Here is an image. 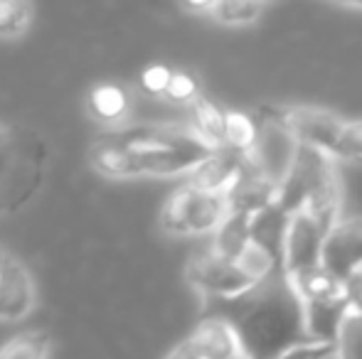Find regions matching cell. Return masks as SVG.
Masks as SVG:
<instances>
[{
    "label": "cell",
    "mask_w": 362,
    "mask_h": 359,
    "mask_svg": "<svg viewBox=\"0 0 362 359\" xmlns=\"http://www.w3.org/2000/svg\"><path fill=\"white\" fill-rule=\"evenodd\" d=\"M47 163L49 148L37 130L0 118V221L40 195Z\"/></svg>",
    "instance_id": "7a4b0ae2"
},
{
    "label": "cell",
    "mask_w": 362,
    "mask_h": 359,
    "mask_svg": "<svg viewBox=\"0 0 362 359\" xmlns=\"http://www.w3.org/2000/svg\"><path fill=\"white\" fill-rule=\"evenodd\" d=\"M252 217L244 212H229V217L222 221V226L215 231L212 251L227 261H237L244 256V251L252 246Z\"/></svg>",
    "instance_id": "e0dca14e"
},
{
    "label": "cell",
    "mask_w": 362,
    "mask_h": 359,
    "mask_svg": "<svg viewBox=\"0 0 362 359\" xmlns=\"http://www.w3.org/2000/svg\"><path fill=\"white\" fill-rule=\"evenodd\" d=\"M343 293L345 300L350 305V312L362 315V271H358L355 276H350L348 281H343Z\"/></svg>",
    "instance_id": "f546056e"
},
{
    "label": "cell",
    "mask_w": 362,
    "mask_h": 359,
    "mask_svg": "<svg viewBox=\"0 0 362 359\" xmlns=\"http://www.w3.org/2000/svg\"><path fill=\"white\" fill-rule=\"evenodd\" d=\"M264 10L267 5L254 3V0H217L210 18L227 28H247L262 18Z\"/></svg>",
    "instance_id": "7402d4cb"
},
{
    "label": "cell",
    "mask_w": 362,
    "mask_h": 359,
    "mask_svg": "<svg viewBox=\"0 0 362 359\" xmlns=\"http://www.w3.org/2000/svg\"><path fill=\"white\" fill-rule=\"evenodd\" d=\"M343 8H353V10H362V5H343Z\"/></svg>",
    "instance_id": "836d02e7"
},
{
    "label": "cell",
    "mask_w": 362,
    "mask_h": 359,
    "mask_svg": "<svg viewBox=\"0 0 362 359\" xmlns=\"http://www.w3.org/2000/svg\"><path fill=\"white\" fill-rule=\"evenodd\" d=\"M190 126L202 143L212 150L224 148V126H227V111H222L212 99L200 96L190 104Z\"/></svg>",
    "instance_id": "d6986e66"
},
{
    "label": "cell",
    "mask_w": 362,
    "mask_h": 359,
    "mask_svg": "<svg viewBox=\"0 0 362 359\" xmlns=\"http://www.w3.org/2000/svg\"><path fill=\"white\" fill-rule=\"evenodd\" d=\"M323 269L340 283L362 271V217H345L328 231L323 244Z\"/></svg>",
    "instance_id": "ba28073f"
},
{
    "label": "cell",
    "mask_w": 362,
    "mask_h": 359,
    "mask_svg": "<svg viewBox=\"0 0 362 359\" xmlns=\"http://www.w3.org/2000/svg\"><path fill=\"white\" fill-rule=\"evenodd\" d=\"M173 79V69H168L165 64H151L141 72V89L146 91L148 96H165L168 87H170Z\"/></svg>",
    "instance_id": "83f0119b"
},
{
    "label": "cell",
    "mask_w": 362,
    "mask_h": 359,
    "mask_svg": "<svg viewBox=\"0 0 362 359\" xmlns=\"http://www.w3.org/2000/svg\"><path fill=\"white\" fill-rule=\"evenodd\" d=\"M305 312V335L308 342H325V345H335L343 327L345 317L350 315V305L345 300V293L333 298H323V300H308L303 303Z\"/></svg>",
    "instance_id": "9a60e30c"
},
{
    "label": "cell",
    "mask_w": 362,
    "mask_h": 359,
    "mask_svg": "<svg viewBox=\"0 0 362 359\" xmlns=\"http://www.w3.org/2000/svg\"><path fill=\"white\" fill-rule=\"evenodd\" d=\"M35 8L23 0H0V37L15 39L30 30Z\"/></svg>",
    "instance_id": "603a6c76"
},
{
    "label": "cell",
    "mask_w": 362,
    "mask_h": 359,
    "mask_svg": "<svg viewBox=\"0 0 362 359\" xmlns=\"http://www.w3.org/2000/svg\"><path fill=\"white\" fill-rule=\"evenodd\" d=\"M185 278L205 300H234L259 286L237 261L222 259L212 249L187 261Z\"/></svg>",
    "instance_id": "8992f818"
},
{
    "label": "cell",
    "mask_w": 362,
    "mask_h": 359,
    "mask_svg": "<svg viewBox=\"0 0 362 359\" xmlns=\"http://www.w3.org/2000/svg\"><path fill=\"white\" fill-rule=\"evenodd\" d=\"M165 359H200L195 355V350L190 347V342H180V345L175 347V350H170V355H168Z\"/></svg>",
    "instance_id": "4dcf8cb0"
},
{
    "label": "cell",
    "mask_w": 362,
    "mask_h": 359,
    "mask_svg": "<svg viewBox=\"0 0 362 359\" xmlns=\"http://www.w3.org/2000/svg\"><path fill=\"white\" fill-rule=\"evenodd\" d=\"M279 205L288 214L305 209L325 231L333 229L343 209V185L333 155L298 145L293 165L279 187Z\"/></svg>",
    "instance_id": "3957f363"
},
{
    "label": "cell",
    "mask_w": 362,
    "mask_h": 359,
    "mask_svg": "<svg viewBox=\"0 0 362 359\" xmlns=\"http://www.w3.org/2000/svg\"><path fill=\"white\" fill-rule=\"evenodd\" d=\"M259 116L281 126L298 145L323 150L328 155L335 153L340 133L345 128V118L315 106H264Z\"/></svg>",
    "instance_id": "5b68a950"
},
{
    "label": "cell",
    "mask_w": 362,
    "mask_h": 359,
    "mask_svg": "<svg viewBox=\"0 0 362 359\" xmlns=\"http://www.w3.org/2000/svg\"><path fill=\"white\" fill-rule=\"evenodd\" d=\"M335 160H362V118L345 121L340 133L338 148L333 153Z\"/></svg>",
    "instance_id": "484cf974"
},
{
    "label": "cell",
    "mask_w": 362,
    "mask_h": 359,
    "mask_svg": "<svg viewBox=\"0 0 362 359\" xmlns=\"http://www.w3.org/2000/svg\"><path fill=\"white\" fill-rule=\"evenodd\" d=\"M244 160L247 155L237 153L232 148H222L215 150L210 158H205L190 175H187L185 185L195 187L200 192H207V195H224L232 190V185L237 182L239 173L244 168Z\"/></svg>",
    "instance_id": "8fae6325"
},
{
    "label": "cell",
    "mask_w": 362,
    "mask_h": 359,
    "mask_svg": "<svg viewBox=\"0 0 362 359\" xmlns=\"http://www.w3.org/2000/svg\"><path fill=\"white\" fill-rule=\"evenodd\" d=\"M212 8H215V3H182V10L185 13H195V15H200V13H205V15H210L212 13Z\"/></svg>",
    "instance_id": "1f68e13d"
},
{
    "label": "cell",
    "mask_w": 362,
    "mask_h": 359,
    "mask_svg": "<svg viewBox=\"0 0 362 359\" xmlns=\"http://www.w3.org/2000/svg\"><path fill=\"white\" fill-rule=\"evenodd\" d=\"M200 84L192 74L187 72H173L170 87H168L165 99L175 101V104H192V101L200 99Z\"/></svg>",
    "instance_id": "4316f807"
},
{
    "label": "cell",
    "mask_w": 362,
    "mask_h": 359,
    "mask_svg": "<svg viewBox=\"0 0 362 359\" xmlns=\"http://www.w3.org/2000/svg\"><path fill=\"white\" fill-rule=\"evenodd\" d=\"M190 347L195 350V355L200 359H239L242 355V345L239 337L234 332V327L229 325L224 317L217 315H205L197 327L192 330V335L187 337Z\"/></svg>",
    "instance_id": "4fadbf2b"
},
{
    "label": "cell",
    "mask_w": 362,
    "mask_h": 359,
    "mask_svg": "<svg viewBox=\"0 0 362 359\" xmlns=\"http://www.w3.org/2000/svg\"><path fill=\"white\" fill-rule=\"evenodd\" d=\"M259 118L242 111H227V126H224V148H232L242 155H249L259 140Z\"/></svg>",
    "instance_id": "44dd1931"
},
{
    "label": "cell",
    "mask_w": 362,
    "mask_h": 359,
    "mask_svg": "<svg viewBox=\"0 0 362 359\" xmlns=\"http://www.w3.org/2000/svg\"><path fill=\"white\" fill-rule=\"evenodd\" d=\"M229 212H244V214H257V212L272 207L279 202V185H274L252 160H244V168L237 182L227 192Z\"/></svg>",
    "instance_id": "7c38bea8"
},
{
    "label": "cell",
    "mask_w": 362,
    "mask_h": 359,
    "mask_svg": "<svg viewBox=\"0 0 362 359\" xmlns=\"http://www.w3.org/2000/svg\"><path fill=\"white\" fill-rule=\"evenodd\" d=\"M239 359H244V357H239Z\"/></svg>",
    "instance_id": "e575fe53"
},
{
    "label": "cell",
    "mask_w": 362,
    "mask_h": 359,
    "mask_svg": "<svg viewBox=\"0 0 362 359\" xmlns=\"http://www.w3.org/2000/svg\"><path fill=\"white\" fill-rule=\"evenodd\" d=\"M325 236H328V231L305 209L291 214L286 249H284V273L291 278L323 266Z\"/></svg>",
    "instance_id": "52a82bcc"
},
{
    "label": "cell",
    "mask_w": 362,
    "mask_h": 359,
    "mask_svg": "<svg viewBox=\"0 0 362 359\" xmlns=\"http://www.w3.org/2000/svg\"><path fill=\"white\" fill-rule=\"evenodd\" d=\"M291 214L279 202L272 207L257 212L252 217V244L269 254L276 266L284 271V249H286V234H288Z\"/></svg>",
    "instance_id": "2e32d148"
},
{
    "label": "cell",
    "mask_w": 362,
    "mask_h": 359,
    "mask_svg": "<svg viewBox=\"0 0 362 359\" xmlns=\"http://www.w3.org/2000/svg\"><path fill=\"white\" fill-rule=\"evenodd\" d=\"M338 359H362V315L350 312L338 335Z\"/></svg>",
    "instance_id": "d4e9b609"
},
{
    "label": "cell",
    "mask_w": 362,
    "mask_h": 359,
    "mask_svg": "<svg viewBox=\"0 0 362 359\" xmlns=\"http://www.w3.org/2000/svg\"><path fill=\"white\" fill-rule=\"evenodd\" d=\"M229 217L224 195H207L190 185H182L165 200L160 209V226L173 236L215 234Z\"/></svg>",
    "instance_id": "277c9868"
},
{
    "label": "cell",
    "mask_w": 362,
    "mask_h": 359,
    "mask_svg": "<svg viewBox=\"0 0 362 359\" xmlns=\"http://www.w3.org/2000/svg\"><path fill=\"white\" fill-rule=\"evenodd\" d=\"M89 163L99 175L111 180H131L141 178L136 153L124 145L114 133H101L89 148Z\"/></svg>",
    "instance_id": "5bb4252c"
},
{
    "label": "cell",
    "mask_w": 362,
    "mask_h": 359,
    "mask_svg": "<svg viewBox=\"0 0 362 359\" xmlns=\"http://www.w3.org/2000/svg\"><path fill=\"white\" fill-rule=\"evenodd\" d=\"M8 256H10V254H8V251H5V249H3V246H0V271H3L5 261H8Z\"/></svg>",
    "instance_id": "d6a6232c"
},
{
    "label": "cell",
    "mask_w": 362,
    "mask_h": 359,
    "mask_svg": "<svg viewBox=\"0 0 362 359\" xmlns=\"http://www.w3.org/2000/svg\"><path fill=\"white\" fill-rule=\"evenodd\" d=\"M35 308V281L28 266L8 256L0 271V320H23Z\"/></svg>",
    "instance_id": "30bf717a"
},
{
    "label": "cell",
    "mask_w": 362,
    "mask_h": 359,
    "mask_svg": "<svg viewBox=\"0 0 362 359\" xmlns=\"http://www.w3.org/2000/svg\"><path fill=\"white\" fill-rule=\"evenodd\" d=\"M89 111L101 123L119 126L131 114V94L121 84H99L89 91Z\"/></svg>",
    "instance_id": "ac0fdd59"
},
{
    "label": "cell",
    "mask_w": 362,
    "mask_h": 359,
    "mask_svg": "<svg viewBox=\"0 0 362 359\" xmlns=\"http://www.w3.org/2000/svg\"><path fill=\"white\" fill-rule=\"evenodd\" d=\"M288 281L303 303L323 300V298H333L343 293V283H340L333 273L325 271L323 266H318V269H313V271L298 273V276H291Z\"/></svg>",
    "instance_id": "ffe728a7"
},
{
    "label": "cell",
    "mask_w": 362,
    "mask_h": 359,
    "mask_svg": "<svg viewBox=\"0 0 362 359\" xmlns=\"http://www.w3.org/2000/svg\"><path fill=\"white\" fill-rule=\"evenodd\" d=\"M338 355V347L325 345V342H305V345L296 347L279 359H330Z\"/></svg>",
    "instance_id": "f1b7e54d"
},
{
    "label": "cell",
    "mask_w": 362,
    "mask_h": 359,
    "mask_svg": "<svg viewBox=\"0 0 362 359\" xmlns=\"http://www.w3.org/2000/svg\"><path fill=\"white\" fill-rule=\"evenodd\" d=\"M262 128H259V140L254 145V150L247 155L274 185L281 187V182L286 180L291 165L296 160V153H298V143L274 121L259 118Z\"/></svg>",
    "instance_id": "9c48e42d"
},
{
    "label": "cell",
    "mask_w": 362,
    "mask_h": 359,
    "mask_svg": "<svg viewBox=\"0 0 362 359\" xmlns=\"http://www.w3.org/2000/svg\"><path fill=\"white\" fill-rule=\"evenodd\" d=\"M210 303L207 315L224 317L234 327L244 359H279L308 342L303 300L286 273H274L242 298Z\"/></svg>",
    "instance_id": "6da1fadb"
},
{
    "label": "cell",
    "mask_w": 362,
    "mask_h": 359,
    "mask_svg": "<svg viewBox=\"0 0 362 359\" xmlns=\"http://www.w3.org/2000/svg\"><path fill=\"white\" fill-rule=\"evenodd\" d=\"M49 337L45 332H20L0 350V359H47Z\"/></svg>",
    "instance_id": "cb8c5ba5"
}]
</instances>
